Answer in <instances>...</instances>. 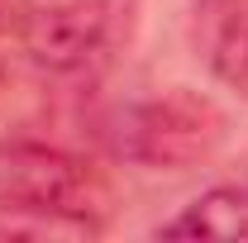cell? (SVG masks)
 <instances>
[{
    "label": "cell",
    "mask_w": 248,
    "mask_h": 243,
    "mask_svg": "<svg viewBox=\"0 0 248 243\" xmlns=\"http://www.w3.org/2000/svg\"><path fill=\"white\" fill-rule=\"evenodd\" d=\"M157 234L162 239H219V243L248 239V191L215 186V191L196 196L177 219H167Z\"/></svg>",
    "instance_id": "5"
},
{
    "label": "cell",
    "mask_w": 248,
    "mask_h": 243,
    "mask_svg": "<svg viewBox=\"0 0 248 243\" xmlns=\"http://www.w3.org/2000/svg\"><path fill=\"white\" fill-rule=\"evenodd\" d=\"M0 29H5V0H0Z\"/></svg>",
    "instance_id": "6"
},
{
    "label": "cell",
    "mask_w": 248,
    "mask_h": 243,
    "mask_svg": "<svg viewBox=\"0 0 248 243\" xmlns=\"http://www.w3.org/2000/svg\"><path fill=\"white\" fill-rule=\"evenodd\" d=\"M196 48L224 86L248 95V0H201Z\"/></svg>",
    "instance_id": "4"
},
{
    "label": "cell",
    "mask_w": 248,
    "mask_h": 243,
    "mask_svg": "<svg viewBox=\"0 0 248 243\" xmlns=\"http://www.w3.org/2000/svg\"><path fill=\"white\" fill-rule=\"evenodd\" d=\"M110 48V10L100 0H58L24 24V53L43 72H81Z\"/></svg>",
    "instance_id": "3"
},
{
    "label": "cell",
    "mask_w": 248,
    "mask_h": 243,
    "mask_svg": "<svg viewBox=\"0 0 248 243\" xmlns=\"http://www.w3.org/2000/svg\"><path fill=\"white\" fill-rule=\"evenodd\" d=\"M219 134H224V115L205 95L172 91L129 110L120 148L148 167H186V162H196L215 148Z\"/></svg>",
    "instance_id": "2"
},
{
    "label": "cell",
    "mask_w": 248,
    "mask_h": 243,
    "mask_svg": "<svg viewBox=\"0 0 248 243\" xmlns=\"http://www.w3.org/2000/svg\"><path fill=\"white\" fill-rule=\"evenodd\" d=\"M0 210L95 224V214L105 210V182L91 162L62 148L29 143V138H0Z\"/></svg>",
    "instance_id": "1"
}]
</instances>
